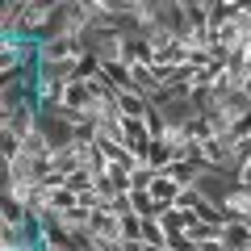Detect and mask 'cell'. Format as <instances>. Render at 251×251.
<instances>
[{"mask_svg": "<svg viewBox=\"0 0 251 251\" xmlns=\"http://www.w3.org/2000/svg\"><path fill=\"white\" fill-rule=\"evenodd\" d=\"M75 205H80V197H75L72 188H54L50 193V209L54 214H67V209H75Z\"/></svg>", "mask_w": 251, "mask_h": 251, "instance_id": "obj_4", "label": "cell"}, {"mask_svg": "<svg viewBox=\"0 0 251 251\" xmlns=\"http://www.w3.org/2000/svg\"><path fill=\"white\" fill-rule=\"evenodd\" d=\"M143 243L147 247H168V230L159 226V218H147L143 222Z\"/></svg>", "mask_w": 251, "mask_h": 251, "instance_id": "obj_3", "label": "cell"}, {"mask_svg": "<svg viewBox=\"0 0 251 251\" xmlns=\"http://www.w3.org/2000/svg\"><path fill=\"white\" fill-rule=\"evenodd\" d=\"M222 214L226 222H251V188L230 184V193L222 197Z\"/></svg>", "mask_w": 251, "mask_h": 251, "instance_id": "obj_1", "label": "cell"}, {"mask_svg": "<svg viewBox=\"0 0 251 251\" xmlns=\"http://www.w3.org/2000/svg\"><path fill=\"white\" fill-rule=\"evenodd\" d=\"M143 222L147 218H138V214L122 218V243H143Z\"/></svg>", "mask_w": 251, "mask_h": 251, "instance_id": "obj_5", "label": "cell"}, {"mask_svg": "<svg viewBox=\"0 0 251 251\" xmlns=\"http://www.w3.org/2000/svg\"><path fill=\"white\" fill-rule=\"evenodd\" d=\"M222 239H226V247H230V251H247L251 247V222H226Z\"/></svg>", "mask_w": 251, "mask_h": 251, "instance_id": "obj_2", "label": "cell"}]
</instances>
